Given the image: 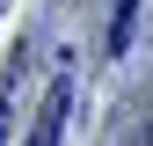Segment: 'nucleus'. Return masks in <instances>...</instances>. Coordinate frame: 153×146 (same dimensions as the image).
Wrapping results in <instances>:
<instances>
[{"label": "nucleus", "instance_id": "nucleus-1", "mask_svg": "<svg viewBox=\"0 0 153 146\" xmlns=\"http://www.w3.org/2000/svg\"><path fill=\"white\" fill-rule=\"evenodd\" d=\"M66 95H73V88H66V73H59V80H51V95H44V110H36V146H59V124H66Z\"/></svg>", "mask_w": 153, "mask_h": 146}, {"label": "nucleus", "instance_id": "nucleus-3", "mask_svg": "<svg viewBox=\"0 0 153 146\" xmlns=\"http://www.w3.org/2000/svg\"><path fill=\"white\" fill-rule=\"evenodd\" d=\"M0 146H7V124H0Z\"/></svg>", "mask_w": 153, "mask_h": 146}, {"label": "nucleus", "instance_id": "nucleus-4", "mask_svg": "<svg viewBox=\"0 0 153 146\" xmlns=\"http://www.w3.org/2000/svg\"><path fill=\"white\" fill-rule=\"evenodd\" d=\"M146 146H153V132H146Z\"/></svg>", "mask_w": 153, "mask_h": 146}, {"label": "nucleus", "instance_id": "nucleus-2", "mask_svg": "<svg viewBox=\"0 0 153 146\" xmlns=\"http://www.w3.org/2000/svg\"><path fill=\"white\" fill-rule=\"evenodd\" d=\"M131 44V0H117V22H109V51Z\"/></svg>", "mask_w": 153, "mask_h": 146}]
</instances>
